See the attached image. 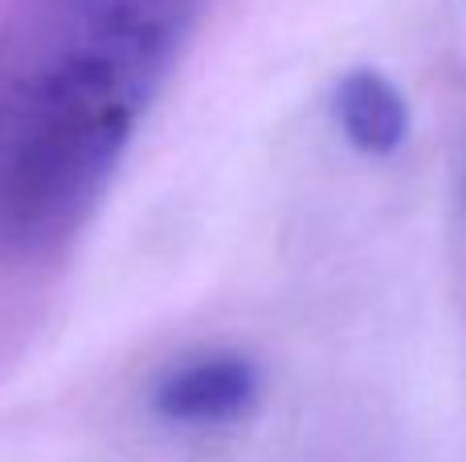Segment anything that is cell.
I'll list each match as a JSON object with an SVG mask.
<instances>
[{
	"instance_id": "3957f363",
	"label": "cell",
	"mask_w": 466,
	"mask_h": 462,
	"mask_svg": "<svg viewBox=\"0 0 466 462\" xmlns=\"http://www.w3.org/2000/svg\"><path fill=\"white\" fill-rule=\"evenodd\" d=\"M331 111L344 139L364 156H389L410 136V106L401 90L377 70H348L336 82Z\"/></svg>"
},
{
	"instance_id": "6da1fadb",
	"label": "cell",
	"mask_w": 466,
	"mask_h": 462,
	"mask_svg": "<svg viewBox=\"0 0 466 462\" xmlns=\"http://www.w3.org/2000/svg\"><path fill=\"white\" fill-rule=\"evenodd\" d=\"M209 0H13L0 21V254L82 234Z\"/></svg>"
},
{
	"instance_id": "7a4b0ae2",
	"label": "cell",
	"mask_w": 466,
	"mask_h": 462,
	"mask_svg": "<svg viewBox=\"0 0 466 462\" xmlns=\"http://www.w3.org/2000/svg\"><path fill=\"white\" fill-rule=\"evenodd\" d=\"M262 373L241 352H201L164 373L152 409L172 426H233L258 406Z\"/></svg>"
}]
</instances>
